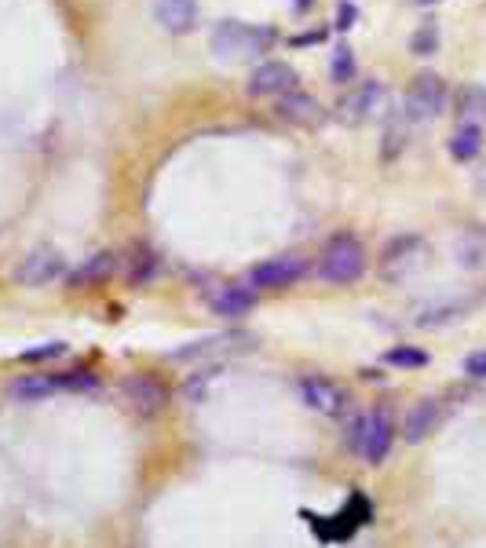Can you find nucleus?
<instances>
[{"label":"nucleus","mask_w":486,"mask_h":548,"mask_svg":"<svg viewBox=\"0 0 486 548\" xmlns=\"http://www.w3.org/2000/svg\"><path fill=\"white\" fill-rule=\"evenodd\" d=\"M59 384H63V391H96L99 377L88 369H66V373H59Z\"/></svg>","instance_id":"nucleus-26"},{"label":"nucleus","mask_w":486,"mask_h":548,"mask_svg":"<svg viewBox=\"0 0 486 548\" xmlns=\"http://www.w3.org/2000/svg\"><path fill=\"white\" fill-rule=\"evenodd\" d=\"M421 4H435V0H421Z\"/></svg>","instance_id":"nucleus-32"},{"label":"nucleus","mask_w":486,"mask_h":548,"mask_svg":"<svg viewBox=\"0 0 486 548\" xmlns=\"http://www.w3.org/2000/svg\"><path fill=\"white\" fill-rule=\"evenodd\" d=\"M465 373L476 380H486V351H472L465 359Z\"/></svg>","instance_id":"nucleus-30"},{"label":"nucleus","mask_w":486,"mask_h":548,"mask_svg":"<svg viewBox=\"0 0 486 548\" xmlns=\"http://www.w3.org/2000/svg\"><path fill=\"white\" fill-rule=\"evenodd\" d=\"M275 110H278V117H282V121H289V125L311 128V125H318V121H322V106H318V99L304 95L300 88H296V92H289V95H282Z\"/></svg>","instance_id":"nucleus-17"},{"label":"nucleus","mask_w":486,"mask_h":548,"mask_svg":"<svg viewBox=\"0 0 486 548\" xmlns=\"http://www.w3.org/2000/svg\"><path fill=\"white\" fill-rule=\"evenodd\" d=\"M384 362L399 369H421L428 366V355H424L421 348H391L388 355H384Z\"/></svg>","instance_id":"nucleus-25"},{"label":"nucleus","mask_w":486,"mask_h":548,"mask_svg":"<svg viewBox=\"0 0 486 548\" xmlns=\"http://www.w3.org/2000/svg\"><path fill=\"white\" fill-rule=\"evenodd\" d=\"M158 271H161V260L154 249H147V245H136V249L125 256V282L132 285V289L150 285L158 278Z\"/></svg>","instance_id":"nucleus-18"},{"label":"nucleus","mask_w":486,"mask_h":548,"mask_svg":"<svg viewBox=\"0 0 486 548\" xmlns=\"http://www.w3.org/2000/svg\"><path fill=\"white\" fill-rule=\"evenodd\" d=\"M63 355H66L63 340H44L41 348H26L19 359L22 362H52V359H63Z\"/></svg>","instance_id":"nucleus-27"},{"label":"nucleus","mask_w":486,"mask_h":548,"mask_svg":"<svg viewBox=\"0 0 486 548\" xmlns=\"http://www.w3.org/2000/svg\"><path fill=\"white\" fill-rule=\"evenodd\" d=\"M424 256H428L424 238H417V234H399V238L388 242V249L381 253V271L399 282V278L413 274L417 267H424Z\"/></svg>","instance_id":"nucleus-10"},{"label":"nucleus","mask_w":486,"mask_h":548,"mask_svg":"<svg viewBox=\"0 0 486 548\" xmlns=\"http://www.w3.org/2000/svg\"><path fill=\"white\" fill-rule=\"evenodd\" d=\"M344 443L355 450L366 464H381L391 454V443H395V421H391L388 410H370L351 417L348 432H344Z\"/></svg>","instance_id":"nucleus-2"},{"label":"nucleus","mask_w":486,"mask_h":548,"mask_svg":"<svg viewBox=\"0 0 486 548\" xmlns=\"http://www.w3.org/2000/svg\"><path fill=\"white\" fill-rule=\"evenodd\" d=\"M457 264L468 267V271L486 264V234L483 231H465L457 238Z\"/></svg>","instance_id":"nucleus-21"},{"label":"nucleus","mask_w":486,"mask_h":548,"mask_svg":"<svg viewBox=\"0 0 486 548\" xmlns=\"http://www.w3.org/2000/svg\"><path fill=\"white\" fill-rule=\"evenodd\" d=\"M465 307L461 304H446V307H432V311H424L421 318H417V326L421 329H432V326H443V322H454L457 315H461Z\"/></svg>","instance_id":"nucleus-28"},{"label":"nucleus","mask_w":486,"mask_h":548,"mask_svg":"<svg viewBox=\"0 0 486 548\" xmlns=\"http://www.w3.org/2000/svg\"><path fill=\"white\" fill-rule=\"evenodd\" d=\"M249 95L253 99H267V95H289L296 92V70L289 63H278V59H271V63H260L253 70V77H249Z\"/></svg>","instance_id":"nucleus-11"},{"label":"nucleus","mask_w":486,"mask_h":548,"mask_svg":"<svg viewBox=\"0 0 486 548\" xmlns=\"http://www.w3.org/2000/svg\"><path fill=\"white\" fill-rule=\"evenodd\" d=\"M479 114H486V88L483 85H468L465 92H461V121L479 125L476 121Z\"/></svg>","instance_id":"nucleus-24"},{"label":"nucleus","mask_w":486,"mask_h":548,"mask_svg":"<svg viewBox=\"0 0 486 548\" xmlns=\"http://www.w3.org/2000/svg\"><path fill=\"white\" fill-rule=\"evenodd\" d=\"M311 8V0H296V11H307Z\"/></svg>","instance_id":"nucleus-31"},{"label":"nucleus","mask_w":486,"mask_h":548,"mask_svg":"<svg viewBox=\"0 0 486 548\" xmlns=\"http://www.w3.org/2000/svg\"><path fill=\"white\" fill-rule=\"evenodd\" d=\"M300 399H304L307 410L322 413V417H344L351 410V395L344 384H337L333 377H322V373H307L300 377Z\"/></svg>","instance_id":"nucleus-6"},{"label":"nucleus","mask_w":486,"mask_h":548,"mask_svg":"<svg viewBox=\"0 0 486 548\" xmlns=\"http://www.w3.org/2000/svg\"><path fill=\"white\" fill-rule=\"evenodd\" d=\"M66 274V260L59 249H52V245H41V249H33V253H26L15 264V271H11V278L19 285H30V289H41V285L55 282V278H63Z\"/></svg>","instance_id":"nucleus-8"},{"label":"nucleus","mask_w":486,"mask_h":548,"mask_svg":"<svg viewBox=\"0 0 486 548\" xmlns=\"http://www.w3.org/2000/svg\"><path fill=\"white\" fill-rule=\"evenodd\" d=\"M212 52L220 63H249V59H260V55L275 44V33L267 26H253V22L242 19H227L212 30Z\"/></svg>","instance_id":"nucleus-1"},{"label":"nucleus","mask_w":486,"mask_h":548,"mask_svg":"<svg viewBox=\"0 0 486 548\" xmlns=\"http://www.w3.org/2000/svg\"><path fill=\"white\" fill-rule=\"evenodd\" d=\"M355 19H359V8H355V4H348V0H340V4H337V30H351V26H355Z\"/></svg>","instance_id":"nucleus-29"},{"label":"nucleus","mask_w":486,"mask_h":548,"mask_svg":"<svg viewBox=\"0 0 486 548\" xmlns=\"http://www.w3.org/2000/svg\"><path fill=\"white\" fill-rule=\"evenodd\" d=\"M446 99H450V88L435 70H421L413 77V85L406 88V99H402V110H406V121H432L446 110Z\"/></svg>","instance_id":"nucleus-4"},{"label":"nucleus","mask_w":486,"mask_h":548,"mask_svg":"<svg viewBox=\"0 0 486 548\" xmlns=\"http://www.w3.org/2000/svg\"><path fill=\"white\" fill-rule=\"evenodd\" d=\"M366 274V245L355 234H333L318 256V278L329 285H355Z\"/></svg>","instance_id":"nucleus-3"},{"label":"nucleus","mask_w":486,"mask_h":548,"mask_svg":"<svg viewBox=\"0 0 486 548\" xmlns=\"http://www.w3.org/2000/svg\"><path fill=\"white\" fill-rule=\"evenodd\" d=\"M55 391H63L59 384V373H22L8 384V399L11 402H44L52 399Z\"/></svg>","instance_id":"nucleus-16"},{"label":"nucleus","mask_w":486,"mask_h":548,"mask_svg":"<svg viewBox=\"0 0 486 548\" xmlns=\"http://www.w3.org/2000/svg\"><path fill=\"white\" fill-rule=\"evenodd\" d=\"M446 147H450V158L454 161H476L483 154V128L472 125V121H461Z\"/></svg>","instance_id":"nucleus-20"},{"label":"nucleus","mask_w":486,"mask_h":548,"mask_svg":"<svg viewBox=\"0 0 486 548\" xmlns=\"http://www.w3.org/2000/svg\"><path fill=\"white\" fill-rule=\"evenodd\" d=\"M249 348V337H205L194 340L191 348H180L172 359L176 362H191V359H209V355H223V351H242Z\"/></svg>","instance_id":"nucleus-19"},{"label":"nucleus","mask_w":486,"mask_h":548,"mask_svg":"<svg viewBox=\"0 0 486 548\" xmlns=\"http://www.w3.org/2000/svg\"><path fill=\"white\" fill-rule=\"evenodd\" d=\"M355 74H359L355 52H351L348 44H340L337 52H333V63H329V77H333V85H348V81H355Z\"/></svg>","instance_id":"nucleus-23"},{"label":"nucleus","mask_w":486,"mask_h":548,"mask_svg":"<svg viewBox=\"0 0 486 548\" xmlns=\"http://www.w3.org/2000/svg\"><path fill=\"white\" fill-rule=\"evenodd\" d=\"M169 388H165V380L154 377V373H132V377L121 380V402H125L128 410L150 421V417H158L165 406H169Z\"/></svg>","instance_id":"nucleus-5"},{"label":"nucleus","mask_w":486,"mask_h":548,"mask_svg":"<svg viewBox=\"0 0 486 548\" xmlns=\"http://www.w3.org/2000/svg\"><path fill=\"white\" fill-rule=\"evenodd\" d=\"M304 274H307L304 256L286 253V256H271L264 264H256L253 271H249V285H253V289H289V285H296Z\"/></svg>","instance_id":"nucleus-9"},{"label":"nucleus","mask_w":486,"mask_h":548,"mask_svg":"<svg viewBox=\"0 0 486 548\" xmlns=\"http://www.w3.org/2000/svg\"><path fill=\"white\" fill-rule=\"evenodd\" d=\"M121 267V256L114 249H99V253L85 256V264L77 267V271L66 274V285L70 289H99L114 278V271Z\"/></svg>","instance_id":"nucleus-12"},{"label":"nucleus","mask_w":486,"mask_h":548,"mask_svg":"<svg viewBox=\"0 0 486 548\" xmlns=\"http://www.w3.org/2000/svg\"><path fill=\"white\" fill-rule=\"evenodd\" d=\"M443 421V402L439 399H421L413 402L406 421H402V439L406 443H424L435 432V424Z\"/></svg>","instance_id":"nucleus-15"},{"label":"nucleus","mask_w":486,"mask_h":548,"mask_svg":"<svg viewBox=\"0 0 486 548\" xmlns=\"http://www.w3.org/2000/svg\"><path fill=\"white\" fill-rule=\"evenodd\" d=\"M154 19L165 33L183 37L198 26V0H154Z\"/></svg>","instance_id":"nucleus-14"},{"label":"nucleus","mask_w":486,"mask_h":548,"mask_svg":"<svg viewBox=\"0 0 486 548\" xmlns=\"http://www.w3.org/2000/svg\"><path fill=\"white\" fill-rule=\"evenodd\" d=\"M410 52L421 55V59H428V55L439 52V22L435 19H424L417 30H413L410 37Z\"/></svg>","instance_id":"nucleus-22"},{"label":"nucleus","mask_w":486,"mask_h":548,"mask_svg":"<svg viewBox=\"0 0 486 548\" xmlns=\"http://www.w3.org/2000/svg\"><path fill=\"white\" fill-rule=\"evenodd\" d=\"M384 103H388V85L384 81H362L337 103V117L344 125H366L381 114Z\"/></svg>","instance_id":"nucleus-7"},{"label":"nucleus","mask_w":486,"mask_h":548,"mask_svg":"<svg viewBox=\"0 0 486 548\" xmlns=\"http://www.w3.org/2000/svg\"><path fill=\"white\" fill-rule=\"evenodd\" d=\"M209 307H212V315H220V318H245L256 307V289L249 282L216 285L209 296Z\"/></svg>","instance_id":"nucleus-13"}]
</instances>
